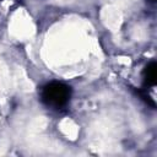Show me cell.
I'll return each mask as SVG.
<instances>
[{"instance_id":"cell-1","label":"cell","mask_w":157,"mask_h":157,"mask_svg":"<svg viewBox=\"0 0 157 157\" xmlns=\"http://www.w3.org/2000/svg\"><path fill=\"white\" fill-rule=\"evenodd\" d=\"M71 96V88L61 82H50L44 86L42 92V99L47 105L60 108L65 105Z\"/></svg>"},{"instance_id":"cell-3","label":"cell","mask_w":157,"mask_h":157,"mask_svg":"<svg viewBox=\"0 0 157 157\" xmlns=\"http://www.w3.org/2000/svg\"><path fill=\"white\" fill-rule=\"evenodd\" d=\"M152 1H155V0H152Z\"/></svg>"},{"instance_id":"cell-2","label":"cell","mask_w":157,"mask_h":157,"mask_svg":"<svg viewBox=\"0 0 157 157\" xmlns=\"http://www.w3.org/2000/svg\"><path fill=\"white\" fill-rule=\"evenodd\" d=\"M156 70H157V65L155 61H151L150 64L146 65V67L144 70V78H145V83L147 86L156 85Z\"/></svg>"}]
</instances>
